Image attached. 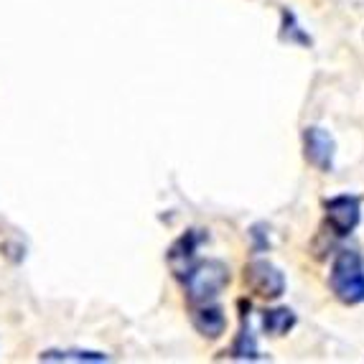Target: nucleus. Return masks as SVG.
<instances>
[{"label": "nucleus", "mask_w": 364, "mask_h": 364, "mask_svg": "<svg viewBox=\"0 0 364 364\" xmlns=\"http://www.w3.org/2000/svg\"><path fill=\"white\" fill-rule=\"evenodd\" d=\"M283 16V26H280V38L288 43H301V46H311V36L298 26L296 16L291 11H280Z\"/></svg>", "instance_id": "nucleus-11"}, {"label": "nucleus", "mask_w": 364, "mask_h": 364, "mask_svg": "<svg viewBox=\"0 0 364 364\" xmlns=\"http://www.w3.org/2000/svg\"><path fill=\"white\" fill-rule=\"evenodd\" d=\"M326 225L336 237H349L362 222V199L354 194H339L323 201Z\"/></svg>", "instance_id": "nucleus-4"}, {"label": "nucleus", "mask_w": 364, "mask_h": 364, "mask_svg": "<svg viewBox=\"0 0 364 364\" xmlns=\"http://www.w3.org/2000/svg\"><path fill=\"white\" fill-rule=\"evenodd\" d=\"M328 286L336 301L344 306L364 304V257L357 250H339L331 262Z\"/></svg>", "instance_id": "nucleus-2"}, {"label": "nucleus", "mask_w": 364, "mask_h": 364, "mask_svg": "<svg viewBox=\"0 0 364 364\" xmlns=\"http://www.w3.org/2000/svg\"><path fill=\"white\" fill-rule=\"evenodd\" d=\"M38 362H109V357L87 349H46L38 354Z\"/></svg>", "instance_id": "nucleus-10"}, {"label": "nucleus", "mask_w": 364, "mask_h": 364, "mask_svg": "<svg viewBox=\"0 0 364 364\" xmlns=\"http://www.w3.org/2000/svg\"><path fill=\"white\" fill-rule=\"evenodd\" d=\"M230 280H232V273H230V265H227V262L217 260V257L196 260L194 265H191V270L181 278L183 291H186V298H188V306L212 304V301H217L219 293L230 286Z\"/></svg>", "instance_id": "nucleus-1"}, {"label": "nucleus", "mask_w": 364, "mask_h": 364, "mask_svg": "<svg viewBox=\"0 0 364 364\" xmlns=\"http://www.w3.org/2000/svg\"><path fill=\"white\" fill-rule=\"evenodd\" d=\"M204 240H209V235L204 230H188L168 247L166 260H168L171 273H173V278H176L178 283H181L183 275L191 270V265L199 260L196 252H199V247L204 245Z\"/></svg>", "instance_id": "nucleus-6"}, {"label": "nucleus", "mask_w": 364, "mask_h": 364, "mask_svg": "<svg viewBox=\"0 0 364 364\" xmlns=\"http://www.w3.org/2000/svg\"><path fill=\"white\" fill-rule=\"evenodd\" d=\"M298 323V316L293 314L291 309H283V306H278V309H265L262 311V331H265L267 336H286L288 331H293V326Z\"/></svg>", "instance_id": "nucleus-9"}, {"label": "nucleus", "mask_w": 364, "mask_h": 364, "mask_svg": "<svg viewBox=\"0 0 364 364\" xmlns=\"http://www.w3.org/2000/svg\"><path fill=\"white\" fill-rule=\"evenodd\" d=\"M191 323L204 339H219L227 331V316L225 309L212 301V304H196L191 306Z\"/></svg>", "instance_id": "nucleus-7"}, {"label": "nucleus", "mask_w": 364, "mask_h": 364, "mask_svg": "<svg viewBox=\"0 0 364 364\" xmlns=\"http://www.w3.org/2000/svg\"><path fill=\"white\" fill-rule=\"evenodd\" d=\"M304 156L314 168H318L321 173L334 171L336 161V140L321 125H311L304 130Z\"/></svg>", "instance_id": "nucleus-5"}, {"label": "nucleus", "mask_w": 364, "mask_h": 364, "mask_svg": "<svg viewBox=\"0 0 364 364\" xmlns=\"http://www.w3.org/2000/svg\"><path fill=\"white\" fill-rule=\"evenodd\" d=\"M245 286L250 288L252 296L265 298V301H278L286 293V275L270 260L257 257L250 265H245Z\"/></svg>", "instance_id": "nucleus-3"}, {"label": "nucleus", "mask_w": 364, "mask_h": 364, "mask_svg": "<svg viewBox=\"0 0 364 364\" xmlns=\"http://www.w3.org/2000/svg\"><path fill=\"white\" fill-rule=\"evenodd\" d=\"M240 309H242V326H240V334L230 349V357L240 359V362H255V359H260V349H257V339L252 334V326H250V304L240 301Z\"/></svg>", "instance_id": "nucleus-8"}]
</instances>
